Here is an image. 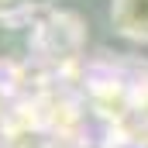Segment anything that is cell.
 I'll return each instance as SVG.
<instances>
[{
    "mask_svg": "<svg viewBox=\"0 0 148 148\" xmlns=\"http://www.w3.org/2000/svg\"><path fill=\"white\" fill-rule=\"evenodd\" d=\"M110 24L124 38L148 41V0H114Z\"/></svg>",
    "mask_w": 148,
    "mask_h": 148,
    "instance_id": "cell-1",
    "label": "cell"
},
{
    "mask_svg": "<svg viewBox=\"0 0 148 148\" xmlns=\"http://www.w3.org/2000/svg\"><path fill=\"white\" fill-rule=\"evenodd\" d=\"M3 21H0V59H21L31 45V31L28 24H3Z\"/></svg>",
    "mask_w": 148,
    "mask_h": 148,
    "instance_id": "cell-2",
    "label": "cell"
},
{
    "mask_svg": "<svg viewBox=\"0 0 148 148\" xmlns=\"http://www.w3.org/2000/svg\"><path fill=\"white\" fill-rule=\"evenodd\" d=\"M28 7V0H0V21L3 17H14V14H21Z\"/></svg>",
    "mask_w": 148,
    "mask_h": 148,
    "instance_id": "cell-3",
    "label": "cell"
},
{
    "mask_svg": "<svg viewBox=\"0 0 148 148\" xmlns=\"http://www.w3.org/2000/svg\"><path fill=\"white\" fill-rule=\"evenodd\" d=\"M28 3H48V0H28Z\"/></svg>",
    "mask_w": 148,
    "mask_h": 148,
    "instance_id": "cell-4",
    "label": "cell"
}]
</instances>
